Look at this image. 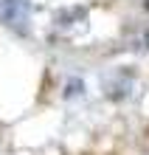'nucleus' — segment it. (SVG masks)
I'll list each match as a JSON object with an SVG mask.
<instances>
[{
    "label": "nucleus",
    "mask_w": 149,
    "mask_h": 155,
    "mask_svg": "<svg viewBox=\"0 0 149 155\" xmlns=\"http://www.w3.org/2000/svg\"><path fill=\"white\" fill-rule=\"evenodd\" d=\"M0 17L8 28L14 31H28L31 23V3L28 0H0Z\"/></svg>",
    "instance_id": "1"
}]
</instances>
